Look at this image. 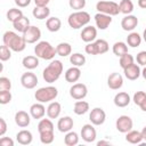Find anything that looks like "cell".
<instances>
[{
  "mask_svg": "<svg viewBox=\"0 0 146 146\" xmlns=\"http://www.w3.org/2000/svg\"><path fill=\"white\" fill-rule=\"evenodd\" d=\"M2 41H3V44L8 46L15 52H21L26 47V41L24 40L23 35L21 36L14 31L5 32L2 35Z\"/></svg>",
  "mask_w": 146,
  "mask_h": 146,
  "instance_id": "cell-1",
  "label": "cell"
},
{
  "mask_svg": "<svg viewBox=\"0 0 146 146\" xmlns=\"http://www.w3.org/2000/svg\"><path fill=\"white\" fill-rule=\"evenodd\" d=\"M63 73V63L58 59H54L50 62V64L43 70L42 78L48 83L56 82Z\"/></svg>",
  "mask_w": 146,
  "mask_h": 146,
  "instance_id": "cell-2",
  "label": "cell"
},
{
  "mask_svg": "<svg viewBox=\"0 0 146 146\" xmlns=\"http://www.w3.org/2000/svg\"><path fill=\"white\" fill-rule=\"evenodd\" d=\"M90 19H91V17H90L89 13H87L84 10H76L68 16L67 23H68L70 27L78 30V29L87 26L89 24Z\"/></svg>",
  "mask_w": 146,
  "mask_h": 146,
  "instance_id": "cell-3",
  "label": "cell"
},
{
  "mask_svg": "<svg viewBox=\"0 0 146 146\" xmlns=\"http://www.w3.org/2000/svg\"><path fill=\"white\" fill-rule=\"evenodd\" d=\"M34 54L36 57L44 59V60H51L57 55L56 47H52L48 41H40L34 47Z\"/></svg>",
  "mask_w": 146,
  "mask_h": 146,
  "instance_id": "cell-4",
  "label": "cell"
},
{
  "mask_svg": "<svg viewBox=\"0 0 146 146\" xmlns=\"http://www.w3.org/2000/svg\"><path fill=\"white\" fill-rule=\"evenodd\" d=\"M57 96H58V90H57L56 87H52V86L39 88L34 94V97H35L36 102L43 103V104L55 100Z\"/></svg>",
  "mask_w": 146,
  "mask_h": 146,
  "instance_id": "cell-5",
  "label": "cell"
},
{
  "mask_svg": "<svg viewBox=\"0 0 146 146\" xmlns=\"http://www.w3.org/2000/svg\"><path fill=\"white\" fill-rule=\"evenodd\" d=\"M96 9L98 13H103L110 16H116L120 14V8L119 3L114 1H108V0H100L96 3Z\"/></svg>",
  "mask_w": 146,
  "mask_h": 146,
  "instance_id": "cell-6",
  "label": "cell"
},
{
  "mask_svg": "<svg viewBox=\"0 0 146 146\" xmlns=\"http://www.w3.org/2000/svg\"><path fill=\"white\" fill-rule=\"evenodd\" d=\"M132 127H133L132 119L128 115H120L115 121V128L119 132L127 133L128 131L132 130Z\"/></svg>",
  "mask_w": 146,
  "mask_h": 146,
  "instance_id": "cell-7",
  "label": "cell"
},
{
  "mask_svg": "<svg viewBox=\"0 0 146 146\" xmlns=\"http://www.w3.org/2000/svg\"><path fill=\"white\" fill-rule=\"evenodd\" d=\"M88 94V88L84 83H73L70 88V96L75 100L83 99Z\"/></svg>",
  "mask_w": 146,
  "mask_h": 146,
  "instance_id": "cell-8",
  "label": "cell"
},
{
  "mask_svg": "<svg viewBox=\"0 0 146 146\" xmlns=\"http://www.w3.org/2000/svg\"><path fill=\"white\" fill-rule=\"evenodd\" d=\"M89 120L94 125H102L106 120V113L102 107H95L89 114Z\"/></svg>",
  "mask_w": 146,
  "mask_h": 146,
  "instance_id": "cell-9",
  "label": "cell"
},
{
  "mask_svg": "<svg viewBox=\"0 0 146 146\" xmlns=\"http://www.w3.org/2000/svg\"><path fill=\"white\" fill-rule=\"evenodd\" d=\"M23 38L26 41V43H35L41 38V30L34 25H31L24 33Z\"/></svg>",
  "mask_w": 146,
  "mask_h": 146,
  "instance_id": "cell-10",
  "label": "cell"
},
{
  "mask_svg": "<svg viewBox=\"0 0 146 146\" xmlns=\"http://www.w3.org/2000/svg\"><path fill=\"white\" fill-rule=\"evenodd\" d=\"M80 135L86 143H94L96 140V137H97V132H96V129L94 128L92 123L91 124H89V123L84 124L81 129Z\"/></svg>",
  "mask_w": 146,
  "mask_h": 146,
  "instance_id": "cell-11",
  "label": "cell"
},
{
  "mask_svg": "<svg viewBox=\"0 0 146 146\" xmlns=\"http://www.w3.org/2000/svg\"><path fill=\"white\" fill-rule=\"evenodd\" d=\"M21 83L26 89H33L38 84V76L32 72H25L21 76Z\"/></svg>",
  "mask_w": 146,
  "mask_h": 146,
  "instance_id": "cell-12",
  "label": "cell"
},
{
  "mask_svg": "<svg viewBox=\"0 0 146 146\" xmlns=\"http://www.w3.org/2000/svg\"><path fill=\"white\" fill-rule=\"evenodd\" d=\"M80 36H81V40L87 42V43L94 42L96 40V36H97V29L92 25H87L82 29Z\"/></svg>",
  "mask_w": 146,
  "mask_h": 146,
  "instance_id": "cell-13",
  "label": "cell"
},
{
  "mask_svg": "<svg viewBox=\"0 0 146 146\" xmlns=\"http://www.w3.org/2000/svg\"><path fill=\"white\" fill-rule=\"evenodd\" d=\"M107 86L112 90H119L123 86V78L120 73L113 72L107 78Z\"/></svg>",
  "mask_w": 146,
  "mask_h": 146,
  "instance_id": "cell-14",
  "label": "cell"
},
{
  "mask_svg": "<svg viewBox=\"0 0 146 146\" xmlns=\"http://www.w3.org/2000/svg\"><path fill=\"white\" fill-rule=\"evenodd\" d=\"M138 25V18L135 15H125L122 21H121V27L127 31V32H131L133 31Z\"/></svg>",
  "mask_w": 146,
  "mask_h": 146,
  "instance_id": "cell-15",
  "label": "cell"
},
{
  "mask_svg": "<svg viewBox=\"0 0 146 146\" xmlns=\"http://www.w3.org/2000/svg\"><path fill=\"white\" fill-rule=\"evenodd\" d=\"M95 23H96L97 29L106 30L110 26V24L112 23V16L103 14V13H97L95 15Z\"/></svg>",
  "mask_w": 146,
  "mask_h": 146,
  "instance_id": "cell-16",
  "label": "cell"
},
{
  "mask_svg": "<svg viewBox=\"0 0 146 146\" xmlns=\"http://www.w3.org/2000/svg\"><path fill=\"white\" fill-rule=\"evenodd\" d=\"M123 73H124V76L130 81H135L141 75V71H140L139 65H137L135 63L129 65L128 67L123 68Z\"/></svg>",
  "mask_w": 146,
  "mask_h": 146,
  "instance_id": "cell-17",
  "label": "cell"
},
{
  "mask_svg": "<svg viewBox=\"0 0 146 146\" xmlns=\"http://www.w3.org/2000/svg\"><path fill=\"white\" fill-rule=\"evenodd\" d=\"M31 114H29L25 111H18L15 114V123L19 127V128H26L30 125L31 122Z\"/></svg>",
  "mask_w": 146,
  "mask_h": 146,
  "instance_id": "cell-18",
  "label": "cell"
},
{
  "mask_svg": "<svg viewBox=\"0 0 146 146\" xmlns=\"http://www.w3.org/2000/svg\"><path fill=\"white\" fill-rule=\"evenodd\" d=\"M46 113H47V108L43 106V103L38 102V103L31 105V107H30V114L35 120H41Z\"/></svg>",
  "mask_w": 146,
  "mask_h": 146,
  "instance_id": "cell-19",
  "label": "cell"
},
{
  "mask_svg": "<svg viewBox=\"0 0 146 146\" xmlns=\"http://www.w3.org/2000/svg\"><path fill=\"white\" fill-rule=\"evenodd\" d=\"M80 76H81V70L78 66H72V67L67 68L65 72V80H66V82H70V83L78 82Z\"/></svg>",
  "mask_w": 146,
  "mask_h": 146,
  "instance_id": "cell-20",
  "label": "cell"
},
{
  "mask_svg": "<svg viewBox=\"0 0 146 146\" xmlns=\"http://www.w3.org/2000/svg\"><path fill=\"white\" fill-rule=\"evenodd\" d=\"M73 125H74V122H73V119L71 116H63L57 122L58 130L60 132H65V133L68 132V131H71L72 128H73Z\"/></svg>",
  "mask_w": 146,
  "mask_h": 146,
  "instance_id": "cell-21",
  "label": "cell"
},
{
  "mask_svg": "<svg viewBox=\"0 0 146 146\" xmlns=\"http://www.w3.org/2000/svg\"><path fill=\"white\" fill-rule=\"evenodd\" d=\"M114 105L117 106V107H125L130 104L131 102V98L129 96L128 92H124V91H121V92H117L115 96H114Z\"/></svg>",
  "mask_w": 146,
  "mask_h": 146,
  "instance_id": "cell-22",
  "label": "cell"
},
{
  "mask_svg": "<svg viewBox=\"0 0 146 146\" xmlns=\"http://www.w3.org/2000/svg\"><path fill=\"white\" fill-rule=\"evenodd\" d=\"M16 140L21 145H30L33 140V135L30 130L23 129L16 133Z\"/></svg>",
  "mask_w": 146,
  "mask_h": 146,
  "instance_id": "cell-23",
  "label": "cell"
},
{
  "mask_svg": "<svg viewBox=\"0 0 146 146\" xmlns=\"http://www.w3.org/2000/svg\"><path fill=\"white\" fill-rule=\"evenodd\" d=\"M62 112V105L58 102H50L47 107V116L49 119H57Z\"/></svg>",
  "mask_w": 146,
  "mask_h": 146,
  "instance_id": "cell-24",
  "label": "cell"
},
{
  "mask_svg": "<svg viewBox=\"0 0 146 146\" xmlns=\"http://www.w3.org/2000/svg\"><path fill=\"white\" fill-rule=\"evenodd\" d=\"M46 27L49 32H57L62 27V21L58 17H48L46 21Z\"/></svg>",
  "mask_w": 146,
  "mask_h": 146,
  "instance_id": "cell-25",
  "label": "cell"
},
{
  "mask_svg": "<svg viewBox=\"0 0 146 146\" xmlns=\"http://www.w3.org/2000/svg\"><path fill=\"white\" fill-rule=\"evenodd\" d=\"M22 64L26 70H34L39 66V57L33 56V55L25 56L22 60Z\"/></svg>",
  "mask_w": 146,
  "mask_h": 146,
  "instance_id": "cell-26",
  "label": "cell"
},
{
  "mask_svg": "<svg viewBox=\"0 0 146 146\" xmlns=\"http://www.w3.org/2000/svg\"><path fill=\"white\" fill-rule=\"evenodd\" d=\"M13 26L14 29L17 31V32H21V33H24L31 25H30V19L25 16L21 17L19 19H17L16 22L13 23Z\"/></svg>",
  "mask_w": 146,
  "mask_h": 146,
  "instance_id": "cell-27",
  "label": "cell"
},
{
  "mask_svg": "<svg viewBox=\"0 0 146 146\" xmlns=\"http://www.w3.org/2000/svg\"><path fill=\"white\" fill-rule=\"evenodd\" d=\"M125 140L130 144H140L143 141L141 132L137 130H130L125 133Z\"/></svg>",
  "mask_w": 146,
  "mask_h": 146,
  "instance_id": "cell-28",
  "label": "cell"
},
{
  "mask_svg": "<svg viewBox=\"0 0 146 146\" xmlns=\"http://www.w3.org/2000/svg\"><path fill=\"white\" fill-rule=\"evenodd\" d=\"M32 15L36 19H46L50 15V9L47 7H35L32 10Z\"/></svg>",
  "mask_w": 146,
  "mask_h": 146,
  "instance_id": "cell-29",
  "label": "cell"
},
{
  "mask_svg": "<svg viewBox=\"0 0 146 146\" xmlns=\"http://www.w3.org/2000/svg\"><path fill=\"white\" fill-rule=\"evenodd\" d=\"M89 111V103L84 102V100H76L74 103V106H73V112L76 114V115H83L86 114L87 112Z\"/></svg>",
  "mask_w": 146,
  "mask_h": 146,
  "instance_id": "cell-30",
  "label": "cell"
},
{
  "mask_svg": "<svg viewBox=\"0 0 146 146\" xmlns=\"http://www.w3.org/2000/svg\"><path fill=\"white\" fill-rule=\"evenodd\" d=\"M56 51L57 55L60 57H66L68 55H71L72 52V47L68 42H60L56 46Z\"/></svg>",
  "mask_w": 146,
  "mask_h": 146,
  "instance_id": "cell-31",
  "label": "cell"
},
{
  "mask_svg": "<svg viewBox=\"0 0 146 146\" xmlns=\"http://www.w3.org/2000/svg\"><path fill=\"white\" fill-rule=\"evenodd\" d=\"M112 50H113V54L117 57H121L122 55L127 54L128 52V44L125 42H122V41H117L113 44L112 47Z\"/></svg>",
  "mask_w": 146,
  "mask_h": 146,
  "instance_id": "cell-32",
  "label": "cell"
},
{
  "mask_svg": "<svg viewBox=\"0 0 146 146\" xmlns=\"http://www.w3.org/2000/svg\"><path fill=\"white\" fill-rule=\"evenodd\" d=\"M38 131L43 132V131H54V123L51 121V119H41L38 123Z\"/></svg>",
  "mask_w": 146,
  "mask_h": 146,
  "instance_id": "cell-33",
  "label": "cell"
},
{
  "mask_svg": "<svg viewBox=\"0 0 146 146\" xmlns=\"http://www.w3.org/2000/svg\"><path fill=\"white\" fill-rule=\"evenodd\" d=\"M141 43V36L137 33V32H131L128 34L127 36V44L131 48H136L138 46H140Z\"/></svg>",
  "mask_w": 146,
  "mask_h": 146,
  "instance_id": "cell-34",
  "label": "cell"
},
{
  "mask_svg": "<svg viewBox=\"0 0 146 146\" xmlns=\"http://www.w3.org/2000/svg\"><path fill=\"white\" fill-rule=\"evenodd\" d=\"M64 143L67 146H75L79 144V135L75 131H68L66 132L64 137Z\"/></svg>",
  "mask_w": 146,
  "mask_h": 146,
  "instance_id": "cell-35",
  "label": "cell"
},
{
  "mask_svg": "<svg viewBox=\"0 0 146 146\" xmlns=\"http://www.w3.org/2000/svg\"><path fill=\"white\" fill-rule=\"evenodd\" d=\"M70 62L71 64H73V66H78L81 67L86 64V57L84 55L80 54V52H75V54H71L70 56Z\"/></svg>",
  "mask_w": 146,
  "mask_h": 146,
  "instance_id": "cell-36",
  "label": "cell"
},
{
  "mask_svg": "<svg viewBox=\"0 0 146 146\" xmlns=\"http://www.w3.org/2000/svg\"><path fill=\"white\" fill-rule=\"evenodd\" d=\"M120 13L124 15H130L133 11V3L131 0H121L119 3Z\"/></svg>",
  "mask_w": 146,
  "mask_h": 146,
  "instance_id": "cell-37",
  "label": "cell"
},
{
  "mask_svg": "<svg viewBox=\"0 0 146 146\" xmlns=\"http://www.w3.org/2000/svg\"><path fill=\"white\" fill-rule=\"evenodd\" d=\"M23 11L18 8H10L8 11H7V19L11 23L16 22L17 19H19L21 17H23Z\"/></svg>",
  "mask_w": 146,
  "mask_h": 146,
  "instance_id": "cell-38",
  "label": "cell"
},
{
  "mask_svg": "<svg viewBox=\"0 0 146 146\" xmlns=\"http://www.w3.org/2000/svg\"><path fill=\"white\" fill-rule=\"evenodd\" d=\"M95 44H96V48H97V54L98 55H102V54H105L110 49V46H108V42L104 39H98L95 41Z\"/></svg>",
  "mask_w": 146,
  "mask_h": 146,
  "instance_id": "cell-39",
  "label": "cell"
},
{
  "mask_svg": "<svg viewBox=\"0 0 146 146\" xmlns=\"http://www.w3.org/2000/svg\"><path fill=\"white\" fill-rule=\"evenodd\" d=\"M55 139V135H54V131H43V132H40V141L42 144H46V145H49L54 141Z\"/></svg>",
  "mask_w": 146,
  "mask_h": 146,
  "instance_id": "cell-40",
  "label": "cell"
},
{
  "mask_svg": "<svg viewBox=\"0 0 146 146\" xmlns=\"http://www.w3.org/2000/svg\"><path fill=\"white\" fill-rule=\"evenodd\" d=\"M133 56L132 55H130L129 52H127V54H124V55H122L121 57H120V60H119V63H120V66L122 67V68H125V67H128L129 65H131V64H133Z\"/></svg>",
  "mask_w": 146,
  "mask_h": 146,
  "instance_id": "cell-41",
  "label": "cell"
},
{
  "mask_svg": "<svg viewBox=\"0 0 146 146\" xmlns=\"http://www.w3.org/2000/svg\"><path fill=\"white\" fill-rule=\"evenodd\" d=\"M11 51H13V50H11L8 46L2 44V46L0 47V59H1L2 62H6V60L10 59V57H11Z\"/></svg>",
  "mask_w": 146,
  "mask_h": 146,
  "instance_id": "cell-42",
  "label": "cell"
},
{
  "mask_svg": "<svg viewBox=\"0 0 146 146\" xmlns=\"http://www.w3.org/2000/svg\"><path fill=\"white\" fill-rule=\"evenodd\" d=\"M68 6L76 10H82L86 7V0H68Z\"/></svg>",
  "mask_w": 146,
  "mask_h": 146,
  "instance_id": "cell-43",
  "label": "cell"
},
{
  "mask_svg": "<svg viewBox=\"0 0 146 146\" xmlns=\"http://www.w3.org/2000/svg\"><path fill=\"white\" fill-rule=\"evenodd\" d=\"M11 102V92L10 90H1L0 91V104L6 105Z\"/></svg>",
  "mask_w": 146,
  "mask_h": 146,
  "instance_id": "cell-44",
  "label": "cell"
},
{
  "mask_svg": "<svg viewBox=\"0 0 146 146\" xmlns=\"http://www.w3.org/2000/svg\"><path fill=\"white\" fill-rule=\"evenodd\" d=\"M10 89H11V81L6 76H1L0 78V91L10 90Z\"/></svg>",
  "mask_w": 146,
  "mask_h": 146,
  "instance_id": "cell-45",
  "label": "cell"
},
{
  "mask_svg": "<svg viewBox=\"0 0 146 146\" xmlns=\"http://www.w3.org/2000/svg\"><path fill=\"white\" fill-rule=\"evenodd\" d=\"M145 98H146V92H145V91H137V92H135L132 100H133V103H135L137 106H139V105L141 104V102H143Z\"/></svg>",
  "mask_w": 146,
  "mask_h": 146,
  "instance_id": "cell-46",
  "label": "cell"
},
{
  "mask_svg": "<svg viewBox=\"0 0 146 146\" xmlns=\"http://www.w3.org/2000/svg\"><path fill=\"white\" fill-rule=\"evenodd\" d=\"M84 50H86V52H87L88 55H94V56H95V55H98V54H97V48H96L95 41H94V42H89V43H87Z\"/></svg>",
  "mask_w": 146,
  "mask_h": 146,
  "instance_id": "cell-47",
  "label": "cell"
},
{
  "mask_svg": "<svg viewBox=\"0 0 146 146\" xmlns=\"http://www.w3.org/2000/svg\"><path fill=\"white\" fill-rule=\"evenodd\" d=\"M136 59H137V63H138L139 65L146 66V50H143V51L138 52Z\"/></svg>",
  "mask_w": 146,
  "mask_h": 146,
  "instance_id": "cell-48",
  "label": "cell"
},
{
  "mask_svg": "<svg viewBox=\"0 0 146 146\" xmlns=\"http://www.w3.org/2000/svg\"><path fill=\"white\" fill-rule=\"evenodd\" d=\"M0 145L1 146H14V140L9 137H2L0 139Z\"/></svg>",
  "mask_w": 146,
  "mask_h": 146,
  "instance_id": "cell-49",
  "label": "cell"
},
{
  "mask_svg": "<svg viewBox=\"0 0 146 146\" xmlns=\"http://www.w3.org/2000/svg\"><path fill=\"white\" fill-rule=\"evenodd\" d=\"M7 131V123L3 117H0V136L2 137Z\"/></svg>",
  "mask_w": 146,
  "mask_h": 146,
  "instance_id": "cell-50",
  "label": "cell"
},
{
  "mask_svg": "<svg viewBox=\"0 0 146 146\" xmlns=\"http://www.w3.org/2000/svg\"><path fill=\"white\" fill-rule=\"evenodd\" d=\"M32 0H15V3L19 7V8H25L31 3Z\"/></svg>",
  "mask_w": 146,
  "mask_h": 146,
  "instance_id": "cell-51",
  "label": "cell"
},
{
  "mask_svg": "<svg viewBox=\"0 0 146 146\" xmlns=\"http://www.w3.org/2000/svg\"><path fill=\"white\" fill-rule=\"evenodd\" d=\"M50 0H34L35 7H47Z\"/></svg>",
  "mask_w": 146,
  "mask_h": 146,
  "instance_id": "cell-52",
  "label": "cell"
},
{
  "mask_svg": "<svg viewBox=\"0 0 146 146\" xmlns=\"http://www.w3.org/2000/svg\"><path fill=\"white\" fill-rule=\"evenodd\" d=\"M138 6L143 9H146V0H138Z\"/></svg>",
  "mask_w": 146,
  "mask_h": 146,
  "instance_id": "cell-53",
  "label": "cell"
},
{
  "mask_svg": "<svg viewBox=\"0 0 146 146\" xmlns=\"http://www.w3.org/2000/svg\"><path fill=\"white\" fill-rule=\"evenodd\" d=\"M103 145H111V141H108V140H99L97 143V146H103Z\"/></svg>",
  "mask_w": 146,
  "mask_h": 146,
  "instance_id": "cell-54",
  "label": "cell"
},
{
  "mask_svg": "<svg viewBox=\"0 0 146 146\" xmlns=\"http://www.w3.org/2000/svg\"><path fill=\"white\" fill-rule=\"evenodd\" d=\"M139 107H140V110H141L143 112H146V98L141 102V104L139 105Z\"/></svg>",
  "mask_w": 146,
  "mask_h": 146,
  "instance_id": "cell-55",
  "label": "cell"
},
{
  "mask_svg": "<svg viewBox=\"0 0 146 146\" xmlns=\"http://www.w3.org/2000/svg\"><path fill=\"white\" fill-rule=\"evenodd\" d=\"M141 132V136H143V139H145L146 140V125L143 128V130L140 131Z\"/></svg>",
  "mask_w": 146,
  "mask_h": 146,
  "instance_id": "cell-56",
  "label": "cell"
},
{
  "mask_svg": "<svg viewBox=\"0 0 146 146\" xmlns=\"http://www.w3.org/2000/svg\"><path fill=\"white\" fill-rule=\"evenodd\" d=\"M141 75H143V78L146 80V66L143 68V71H141Z\"/></svg>",
  "mask_w": 146,
  "mask_h": 146,
  "instance_id": "cell-57",
  "label": "cell"
},
{
  "mask_svg": "<svg viewBox=\"0 0 146 146\" xmlns=\"http://www.w3.org/2000/svg\"><path fill=\"white\" fill-rule=\"evenodd\" d=\"M143 39H144V41L146 42V29H145L144 32H143Z\"/></svg>",
  "mask_w": 146,
  "mask_h": 146,
  "instance_id": "cell-58",
  "label": "cell"
}]
</instances>
